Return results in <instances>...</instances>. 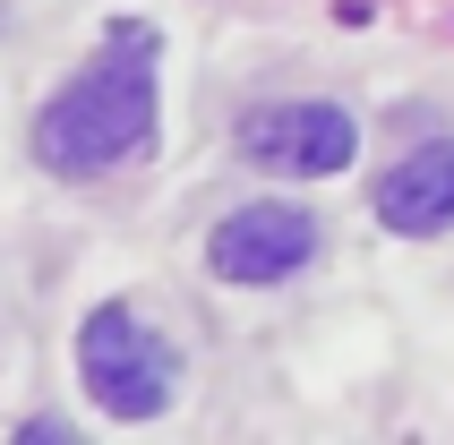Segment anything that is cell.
<instances>
[{"instance_id": "cell-1", "label": "cell", "mask_w": 454, "mask_h": 445, "mask_svg": "<svg viewBox=\"0 0 454 445\" xmlns=\"http://www.w3.org/2000/svg\"><path fill=\"white\" fill-rule=\"evenodd\" d=\"M154 26L121 18L103 35V51L35 112V163L60 180H95L129 154H146L154 137Z\"/></svg>"}, {"instance_id": "cell-2", "label": "cell", "mask_w": 454, "mask_h": 445, "mask_svg": "<svg viewBox=\"0 0 454 445\" xmlns=\"http://www.w3.org/2000/svg\"><path fill=\"white\" fill-rule=\"evenodd\" d=\"M77 377H86L103 420H154L180 394V351L129 300H103L95 317L77 325Z\"/></svg>"}, {"instance_id": "cell-3", "label": "cell", "mask_w": 454, "mask_h": 445, "mask_svg": "<svg viewBox=\"0 0 454 445\" xmlns=\"http://www.w3.org/2000/svg\"><path fill=\"white\" fill-rule=\"evenodd\" d=\"M352 154H360V121L343 103H257V112H240V163H257V172L326 180V172H352Z\"/></svg>"}, {"instance_id": "cell-4", "label": "cell", "mask_w": 454, "mask_h": 445, "mask_svg": "<svg viewBox=\"0 0 454 445\" xmlns=\"http://www.w3.org/2000/svg\"><path fill=\"white\" fill-rule=\"evenodd\" d=\"M309 257H317V222L292 198L231 206V215L215 222V240H206V266L223 274V283H283V274H301Z\"/></svg>"}, {"instance_id": "cell-5", "label": "cell", "mask_w": 454, "mask_h": 445, "mask_svg": "<svg viewBox=\"0 0 454 445\" xmlns=\"http://www.w3.org/2000/svg\"><path fill=\"white\" fill-rule=\"evenodd\" d=\"M378 222L403 231V240H429V231L454 222V137H429L395 172H378Z\"/></svg>"}]
</instances>
